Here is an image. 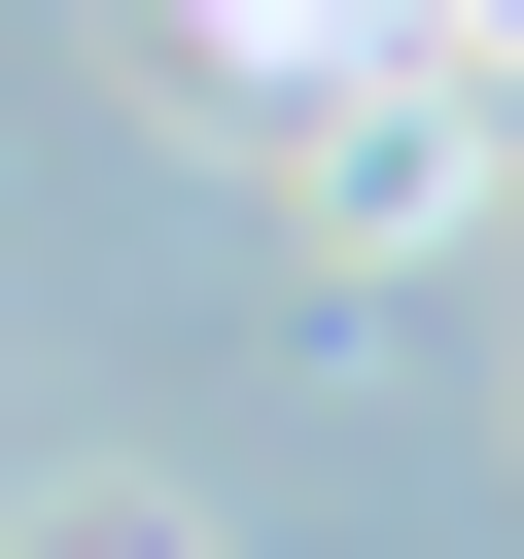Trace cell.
I'll return each mask as SVG.
<instances>
[{
  "label": "cell",
  "mask_w": 524,
  "mask_h": 559,
  "mask_svg": "<svg viewBox=\"0 0 524 559\" xmlns=\"http://www.w3.org/2000/svg\"><path fill=\"white\" fill-rule=\"evenodd\" d=\"M35 559H175V524H140V489H70V524H35Z\"/></svg>",
  "instance_id": "1"
}]
</instances>
